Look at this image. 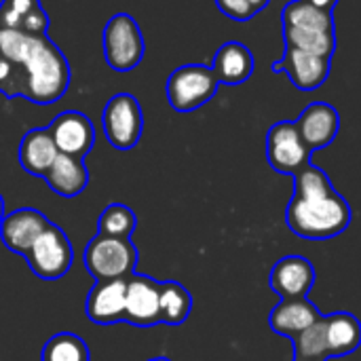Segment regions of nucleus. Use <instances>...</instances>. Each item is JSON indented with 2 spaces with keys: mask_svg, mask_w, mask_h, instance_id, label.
Segmentation results:
<instances>
[{
  "mask_svg": "<svg viewBox=\"0 0 361 361\" xmlns=\"http://www.w3.org/2000/svg\"><path fill=\"white\" fill-rule=\"evenodd\" d=\"M322 317V311L309 298H290L273 307L269 315V326L275 334L292 341L296 334H300Z\"/></svg>",
  "mask_w": 361,
  "mask_h": 361,
  "instance_id": "obj_17",
  "label": "nucleus"
},
{
  "mask_svg": "<svg viewBox=\"0 0 361 361\" xmlns=\"http://www.w3.org/2000/svg\"><path fill=\"white\" fill-rule=\"evenodd\" d=\"M296 127L311 152L330 146L341 131V114L326 102L309 104L296 118Z\"/></svg>",
  "mask_w": 361,
  "mask_h": 361,
  "instance_id": "obj_14",
  "label": "nucleus"
},
{
  "mask_svg": "<svg viewBox=\"0 0 361 361\" xmlns=\"http://www.w3.org/2000/svg\"><path fill=\"white\" fill-rule=\"evenodd\" d=\"M332 70V57L315 55L309 51L286 47V53L279 61L273 63V72H286L292 85L300 91H315L326 85Z\"/></svg>",
  "mask_w": 361,
  "mask_h": 361,
  "instance_id": "obj_10",
  "label": "nucleus"
},
{
  "mask_svg": "<svg viewBox=\"0 0 361 361\" xmlns=\"http://www.w3.org/2000/svg\"><path fill=\"white\" fill-rule=\"evenodd\" d=\"M2 218H4V199L0 195V222H2Z\"/></svg>",
  "mask_w": 361,
  "mask_h": 361,
  "instance_id": "obj_31",
  "label": "nucleus"
},
{
  "mask_svg": "<svg viewBox=\"0 0 361 361\" xmlns=\"http://www.w3.org/2000/svg\"><path fill=\"white\" fill-rule=\"evenodd\" d=\"M23 68L21 97L49 106L63 97L70 87V63L61 49L49 38L40 36Z\"/></svg>",
  "mask_w": 361,
  "mask_h": 361,
  "instance_id": "obj_2",
  "label": "nucleus"
},
{
  "mask_svg": "<svg viewBox=\"0 0 361 361\" xmlns=\"http://www.w3.org/2000/svg\"><path fill=\"white\" fill-rule=\"evenodd\" d=\"M23 258L38 279L57 281L70 271L74 262V250L68 235L57 224L49 222Z\"/></svg>",
  "mask_w": 361,
  "mask_h": 361,
  "instance_id": "obj_7",
  "label": "nucleus"
},
{
  "mask_svg": "<svg viewBox=\"0 0 361 361\" xmlns=\"http://www.w3.org/2000/svg\"><path fill=\"white\" fill-rule=\"evenodd\" d=\"M159 281L133 273L127 277L125 294V322L137 328H152L161 324V305H159Z\"/></svg>",
  "mask_w": 361,
  "mask_h": 361,
  "instance_id": "obj_11",
  "label": "nucleus"
},
{
  "mask_svg": "<svg viewBox=\"0 0 361 361\" xmlns=\"http://www.w3.org/2000/svg\"><path fill=\"white\" fill-rule=\"evenodd\" d=\"M286 47L332 57L336 51L334 13L324 11L309 0H292L281 11Z\"/></svg>",
  "mask_w": 361,
  "mask_h": 361,
  "instance_id": "obj_3",
  "label": "nucleus"
},
{
  "mask_svg": "<svg viewBox=\"0 0 361 361\" xmlns=\"http://www.w3.org/2000/svg\"><path fill=\"white\" fill-rule=\"evenodd\" d=\"M292 178L294 195L286 209V224L296 237L326 241L343 235L351 226V205L322 167L311 161Z\"/></svg>",
  "mask_w": 361,
  "mask_h": 361,
  "instance_id": "obj_1",
  "label": "nucleus"
},
{
  "mask_svg": "<svg viewBox=\"0 0 361 361\" xmlns=\"http://www.w3.org/2000/svg\"><path fill=\"white\" fill-rule=\"evenodd\" d=\"M0 27L19 30L30 36H49V17L40 0H2Z\"/></svg>",
  "mask_w": 361,
  "mask_h": 361,
  "instance_id": "obj_20",
  "label": "nucleus"
},
{
  "mask_svg": "<svg viewBox=\"0 0 361 361\" xmlns=\"http://www.w3.org/2000/svg\"><path fill=\"white\" fill-rule=\"evenodd\" d=\"M269 4L271 0H216V6L233 21H250Z\"/></svg>",
  "mask_w": 361,
  "mask_h": 361,
  "instance_id": "obj_28",
  "label": "nucleus"
},
{
  "mask_svg": "<svg viewBox=\"0 0 361 361\" xmlns=\"http://www.w3.org/2000/svg\"><path fill=\"white\" fill-rule=\"evenodd\" d=\"M294 360H330L326 338V315L292 338Z\"/></svg>",
  "mask_w": 361,
  "mask_h": 361,
  "instance_id": "obj_25",
  "label": "nucleus"
},
{
  "mask_svg": "<svg viewBox=\"0 0 361 361\" xmlns=\"http://www.w3.org/2000/svg\"><path fill=\"white\" fill-rule=\"evenodd\" d=\"M23 68L0 55V93L6 97H21Z\"/></svg>",
  "mask_w": 361,
  "mask_h": 361,
  "instance_id": "obj_29",
  "label": "nucleus"
},
{
  "mask_svg": "<svg viewBox=\"0 0 361 361\" xmlns=\"http://www.w3.org/2000/svg\"><path fill=\"white\" fill-rule=\"evenodd\" d=\"M254 66L256 61H254L252 51L239 40L224 42L216 51L214 61H212V70L218 82L228 85V87H237L250 80V76L254 74Z\"/></svg>",
  "mask_w": 361,
  "mask_h": 361,
  "instance_id": "obj_18",
  "label": "nucleus"
},
{
  "mask_svg": "<svg viewBox=\"0 0 361 361\" xmlns=\"http://www.w3.org/2000/svg\"><path fill=\"white\" fill-rule=\"evenodd\" d=\"M59 150L55 146V140L49 131V127H38V129H30L21 142H19V165L30 173V176H38L44 178L47 171L51 169V165L55 163Z\"/></svg>",
  "mask_w": 361,
  "mask_h": 361,
  "instance_id": "obj_19",
  "label": "nucleus"
},
{
  "mask_svg": "<svg viewBox=\"0 0 361 361\" xmlns=\"http://www.w3.org/2000/svg\"><path fill=\"white\" fill-rule=\"evenodd\" d=\"M40 361H91V355L80 336L72 332H59L44 343Z\"/></svg>",
  "mask_w": 361,
  "mask_h": 361,
  "instance_id": "obj_24",
  "label": "nucleus"
},
{
  "mask_svg": "<svg viewBox=\"0 0 361 361\" xmlns=\"http://www.w3.org/2000/svg\"><path fill=\"white\" fill-rule=\"evenodd\" d=\"M311 150L307 148L296 121H279L267 133V161L273 171L283 176H296L311 163Z\"/></svg>",
  "mask_w": 361,
  "mask_h": 361,
  "instance_id": "obj_9",
  "label": "nucleus"
},
{
  "mask_svg": "<svg viewBox=\"0 0 361 361\" xmlns=\"http://www.w3.org/2000/svg\"><path fill=\"white\" fill-rule=\"evenodd\" d=\"M326 338H328L330 357H343L355 353L361 345L360 319L347 311L326 315Z\"/></svg>",
  "mask_w": 361,
  "mask_h": 361,
  "instance_id": "obj_22",
  "label": "nucleus"
},
{
  "mask_svg": "<svg viewBox=\"0 0 361 361\" xmlns=\"http://www.w3.org/2000/svg\"><path fill=\"white\" fill-rule=\"evenodd\" d=\"M102 125H104L106 140L114 148L118 150L133 148L144 131V112L140 102L131 93L112 95L104 106Z\"/></svg>",
  "mask_w": 361,
  "mask_h": 361,
  "instance_id": "obj_8",
  "label": "nucleus"
},
{
  "mask_svg": "<svg viewBox=\"0 0 361 361\" xmlns=\"http://www.w3.org/2000/svg\"><path fill=\"white\" fill-rule=\"evenodd\" d=\"M317 279L313 262L305 256H286L275 262L269 275L271 290L281 296V300L290 298H307Z\"/></svg>",
  "mask_w": 361,
  "mask_h": 361,
  "instance_id": "obj_13",
  "label": "nucleus"
},
{
  "mask_svg": "<svg viewBox=\"0 0 361 361\" xmlns=\"http://www.w3.org/2000/svg\"><path fill=\"white\" fill-rule=\"evenodd\" d=\"M44 182L59 197L72 199V197L80 195L89 184V169L85 165V159L59 152L55 163L47 171Z\"/></svg>",
  "mask_w": 361,
  "mask_h": 361,
  "instance_id": "obj_21",
  "label": "nucleus"
},
{
  "mask_svg": "<svg viewBox=\"0 0 361 361\" xmlns=\"http://www.w3.org/2000/svg\"><path fill=\"white\" fill-rule=\"evenodd\" d=\"M309 2L319 6V8H324V11H330V13H334V8L338 4V0H309Z\"/></svg>",
  "mask_w": 361,
  "mask_h": 361,
  "instance_id": "obj_30",
  "label": "nucleus"
},
{
  "mask_svg": "<svg viewBox=\"0 0 361 361\" xmlns=\"http://www.w3.org/2000/svg\"><path fill=\"white\" fill-rule=\"evenodd\" d=\"M38 38L40 36H30L19 30L0 27V55L17 66H23L27 61L30 53L34 51Z\"/></svg>",
  "mask_w": 361,
  "mask_h": 361,
  "instance_id": "obj_27",
  "label": "nucleus"
},
{
  "mask_svg": "<svg viewBox=\"0 0 361 361\" xmlns=\"http://www.w3.org/2000/svg\"><path fill=\"white\" fill-rule=\"evenodd\" d=\"M49 131H51L55 146L61 154L85 159L95 144V127H93L91 118L78 110L59 112L51 121Z\"/></svg>",
  "mask_w": 361,
  "mask_h": 361,
  "instance_id": "obj_12",
  "label": "nucleus"
},
{
  "mask_svg": "<svg viewBox=\"0 0 361 361\" xmlns=\"http://www.w3.org/2000/svg\"><path fill=\"white\" fill-rule=\"evenodd\" d=\"M159 305H161V324L180 326L188 319L192 311L190 292L178 281H159Z\"/></svg>",
  "mask_w": 361,
  "mask_h": 361,
  "instance_id": "obj_23",
  "label": "nucleus"
},
{
  "mask_svg": "<svg viewBox=\"0 0 361 361\" xmlns=\"http://www.w3.org/2000/svg\"><path fill=\"white\" fill-rule=\"evenodd\" d=\"M294 361H326V360H294Z\"/></svg>",
  "mask_w": 361,
  "mask_h": 361,
  "instance_id": "obj_33",
  "label": "nucleus"
},
{
  "mask_svg": "<svg viewBox=\"0 0 361 361\" xmlns=\"http://www.w3.org/2000/svg\"><path fill=\"white\" fill-rule=\"evenodd\" d=\"M137 228V218L135 212L129 209L123 203H112L108 205L102 216L97 218V233L106 237H121V239H131L133 231Z\"/></svg>",
  "mask_w": 361,
  "mask_h": 361,
  "instance_id": "obj_26",
  "label": "nucleus"
},
{
  "mask_svg": "<svg viewBox=\"0 0 361 361\" xmlns=\"http://www.w3.org/2000/svg\"><path fill=\"white\" fill-rule=\"evenodd\" d=\"M104 57L114 72H131L144 59L146 42L137 21L127 13H116L104 27Z\"/></svg>",
  "mask_w": 361,
  "mask_h": 361,
  "instance_id": "obj_6",
  "label": "nucleus"
},
{
  "mask_svg": "<svg viewBox=\"0 0 361 361\" xmlns=\"http://www.w3.org/2000/svg\"><path fill=\"white\" fill-rule=\"evenodd\" d=\"M85 269L95 281L102 279H123L135 273L137 267V247L131 239L95 235L82 254Z\"/></svg>",
  "mask_w": 361,
  "mask_h": 361,
  "instance_id": "obj_4",
  "label": "nucleus"
},
{
  "mask_svg": "<svg viewBox=\"0 0 361 361\" xmlns=\"http://www.w3.org/2000/svg\"><path fill=\"white\" fill-rule=\"evenodd\" d=\"M125 294L127 277L95 281L87 296V317L97 326L125 322Z\"/></svg>",
  "mask_w": 361,
  "mask_h": 361,
  "instance_id": "obj_16",
  "label": "nucleus"
},
{
  "mask_svg": "<svg viewBox=\"0 0 361 361\" xmlns=\"http://www.w3.org/2000/svg\"><path fill=\"white\" fill-rule=\"evenodd\" d=\"M218 78L212 66L186 63L176 68L165 85V95L176 112H192L214 99L218 93Z\"/></svg>",
  "mask_w": 361,
  "mask_h": 361,
  "instance_id": "obj_5",
  "label": "nucleus"
},
{
  "mask_svg": "<svg viewBox=\"0 0 361 361\" xmlns=\"http://www.w3.org/2000/svg\"><path fill=\"white\" fill-rule=\"evenodd\" d=\"M148 361H171V360H167V357H152V360H148Z\"/></svg>",
  "mask_w": 361,
  "mask_h": 361,
  "instance_id": "obj_32",
  "label": "nucleus"
},
{
  "mask_svg": "<svg viewBox=\"0 0 361 361\" xmlns=\"http://www.w3.org/2000/svg\"><path fill=\"white\" fill-rule=\"evenodd\" d=\"M47 226L49 220L42 212L34 207H21L11 214H4L0 222V239L6 245V250L25 256Z\"/></svg>",
  "mask_w": 361,
  "mask_h": 361,
  "instance_id": "obj_15",
  "label": "nucleus"
}]
</instances>
